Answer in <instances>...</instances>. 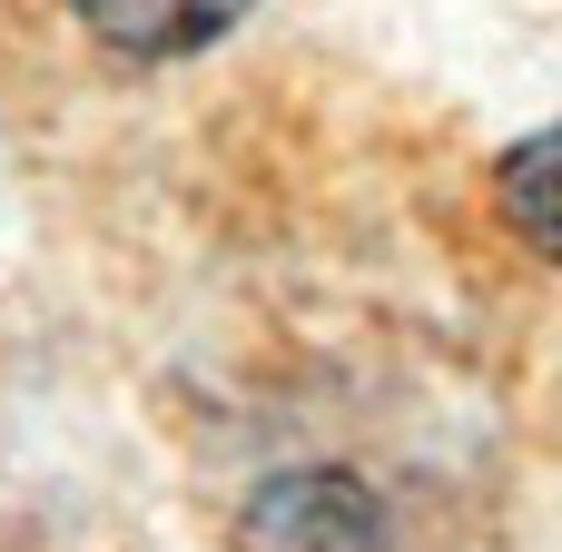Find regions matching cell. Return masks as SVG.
<instances>
[{
  "label": "cell",
  "mask_w": 562,
  "mask_h": 552,
  "mask_svg": "<svg viewBox=\"0 0 562 552\" xmlns=\"http://www.w3.org/2000/svg\"><path fill=\"white\" fill-rule=\"evenodd\" d=\"M494 198H504V227H514V237H524L543 267H562V119L504 148Z\"/></svg>",
  "instance_id": "obj_3"
},
{
  "label": "cell",
  "mask_w": 562,
  "mask_h": 552,
  "mask_svg": "<svg viewBox=\"0 0 562 552\" xmlns=\"http://www.w3.org/2000/svg\"><path fill=\"white\" fill-rule=\"evenodd\" d=\"M257 552H385V514L346 474H286L257 494Z\"/></svg>",
  "instance_id": "obj_1"
},
{
  "label": "cell",
  "mask_w": 562,
  "mask_h": 552,
  "mask_svg": "<svg viewBox=\"0 0 562 552\" xmlns=\"http://www.w3.org/2000/svg\"><path fill=\"white\" fill-rule=\"evenodd\" d=\"M79 10V30L99 40V49H119V59H198V49H217L257 0H69Z\"/></svg>",
  "instance_id": "obj_2"
}]
</instances>
